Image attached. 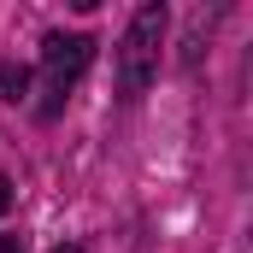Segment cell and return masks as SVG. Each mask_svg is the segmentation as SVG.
Instances as JSON below:
<instances>
[{
    "mask_svg": "<svg viewBox=\"0 0 253 253\" xmlns=\"http://www.w3.org/2000/svg\"><path fill=\"white\" fill-rule=\"evenodd\" d=\"M88 59H94V36H65V30H53L47 42H42V118H59L65 94H71V83L88 71Z\"/></svg>",
    "mask_w": 253,
    "mask_h": 253,
    "instance_id": "obj_1",
    "label": "cell"
},
{
    "mask_svg": "<svg viewBox=\"0 0 253 253\" xmlns=\"http://www.w3.org/2000/svg\"><path fill=\"white\" fill-rule=\"evenodd\" d=\"M165 6H141L129 18V36H124V59H118V77H124V94H141L159 71V42H165Z\"/></svg>",
    "mask_w": 253,
    "mask_h": 253,
    "instance_id": "obj_2",
    "label": "cell"
},
{
    "mask_svg": "<svg viewBox=\"0 0 253 253\" xmlns=\"http://www.w3.org/2000/svg\"><path fill=\"white\" fill-rule=\"evenodd\" d=\"M0 88H6V100H24V88H30V71H24V65H0Z\"/></svg>",
    "mask_w": 253,
    "mask_h": 253,
    "instance_id": "obj_3",
    "label": "cell"
},
{
    "mask_svg": "<svg viewBox=\"0 0 253 253\" xmlns=\"http://www.w3.org/2000/svg\"><path fill=\"white\" fill-rule=\"evenodd\" d=\"M0 253H24V236H0Z\"/></svg>",
    "mask_w": 253,
    "mask_h": 253,
    "instance_id": "obj_4",
    "label": "cell"
},
{
    "mask_svg": "<svg viewBox=\"0 0 253 253\" xmlns=\"http://www.w3.org/2000/svg\"><path fill=\"white\" fill-rule=\"evenodd\" d=\"M6 206H12V183L0 177V212H6Z\"/></svg>",
    "mask_w": 253,
    "mask_h": 253,
    "instance_id": "obj_5",
    "label": "cell"
},
{
    "mask_svg": "<svg viewBox=\"0 0 253 253\" xmlns=\"http://www.w3.org/2000/svg\"><path fill=\"white\" fill-rule=\"evenodd\" d=\"M53 253H83V248H53Z\"/></svg>",
    "mask_w": 253,
    "mask_h": 253,
    "instance_id": "obj_6",
    "label": "cell"
}]
</instances>
